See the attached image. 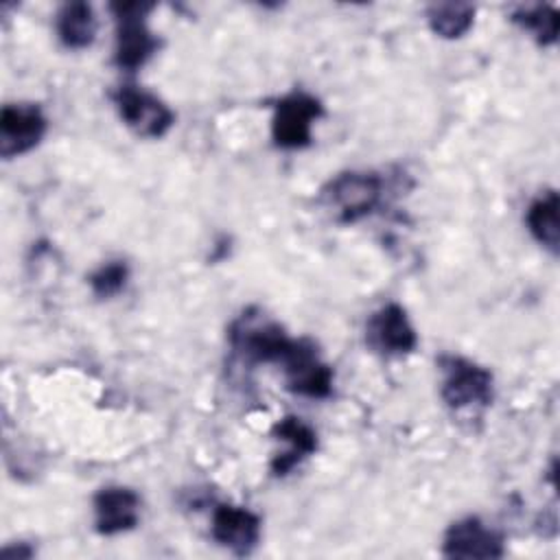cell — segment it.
Instances as JSON below:
<instances>
[{
  "instance_id": "4",
  "label": "cell",
  "mask_w": 560,
  "mask_h": 560,
  "mask_svg": "<svg viewBox=\"0 0 560 560\" xmlns=\"http://www.w3.org/2000/svg\"><path fill=\"white\" fill-rule=\"evenodd\" d=\"M324 114V105L308 92L295 90L276 103L271 138L280 149H302L311 144L313 122Z\"/></svg>"
},
{
  "instance_id": "7",
  "label": "cell",
  "mask_w": 560,
  "mask_h": 560,
  "mask_svg": "<svg viewBox=\"0 0 560 560\" xmlns=\"http://www.w3.org/2000/svg\"><path fill=\"white\" fill-rule=\"evenodd\" d=\"M287 387L308 398H326L332 392V368L324 363L311 339H295L282 361Z\"/></svg>"
},
{
  "instance_id": "12",
  "label": "cell",
  "mask_w": 560,
  "mask_h": 560,
  "mask_svg": "<svg viewBox=\"0 0 560 560\" xmlns=\"http://www.w3.org/2000/svg\"><path fill=\"white\" fill-rule=\"evenodd\" d=\"M94 529L103 536L129 532L140 521V497L125 486H107L94 494Z\"/></svg>"
},
{
  "instance_id": "16",
  "label": "cell",
  "mask_w": 560,
  "mask_h": 560,
  "mask_svg": "<svg viewBox=\"0 0 560 560\" xmlns=\"http://www.w3.org/2000/svg\"><path fill=\"white\" fill-rule=\"evenodd\" d=\"M475 20V7L468 2H435L427 7L431 31L444 39L462 37Z\"/></svg>"
},
{
  "instance_id": "14",
  "label": "cell",
  "mask_w": 560,
  "mask_h": 560,
  "mask_svg": "<svg viewBox=\"0 0 560 560\" xmlns=\"http://www.w3.org/2000/svg\"><path fill=\"white\" fill-rule=\"evenodd\" d=\"M55 31L59 42L66 48L81 50L88 48L98 31V22L94 15V9L88 2H66L57 11L55 18Z\"/></svg>"
},
{
  "instance_id": "10",
  "label": "cell",
  "mask_w": 560,
  "mask_h": 560,
  "mask_svg": "<svg viewBox=\"0 0 560 560\" xmlns=\"http://www.w3.org/2000/svg\"><path fill=\"white\" fill-rule=\"evenodd\" d=\"M442 553L446 558H501L505 553L503 536L477 516H466L448 525Z\"/></svg>"
},
{
  "instance_id": "17",
  "label": "cell",
  "mask_w": 560,
  "mask_h": 560,
  "mask_svg": "<svg viewBox=\"0 0 560 560\" xmlns=\"http://www.w3.org/2000/svg\"><path fill=\"white\" fill-rule=\"evenodd\" d=\"M514 24L529 31L540 46L558 42V9L551 4H525L516 7L510 15Z\"/></svg>"
},
{
  "instance_id": "13",
  "label": "cell",
  "mask_w": 560,
  "mask_h": 560,
  "mask_svg": "<svg viewBox=\"0 0 560 560\" xmlns=\"http://www.w3.org/2000/svg\"><path fill=\"white\" fill-rule=\"evenodd\" d=\"M273 438L282 440L289 444V451L278 455L271 462V472L282 477L287 475L293 466H298L304 457L317 451V433L300 418L287 416L273 424Z\"/></svg>"
},
{
  "instance_id": "8",
  "label": "cell",
  "mask_w": 560,
  "mask_h": 560,
  "mask_svg": "<svg viewBox=\"0 0 560 560\" xmlns=\"http://www.w3.org/2000/svg\"><path fill=\"white\" fill-rule=\"evenodd\" d=\"M365 339L372 350L387 357L409 354L418 346L416 328L411 326L407 311L396 302L383 304L370 315L365 324Z\"/></svg>"
},
{
  "instance_id": "6",
  "label": "cell",
  "mask_w": 560,
  "mask_h": 560,
  "mask_svg": "<svg viewBox=\"0 0 560 560\" xmlns=\"http://www.w3.org/2000/svg\"><path fill=\"white\" fill-rule=\"evenodd\" d=\"M112 101L125 125L142 138H162L175 122L171 107L138 85L116 88L112 92Z\"/></svg>"
},
{
  "instance_id": "2",
  "label": "cell",
  "mask_w": 560,
  "mask_h": 560,
  "mask_svg": "<svg viewBox=\"0 0 560 560\" xmlns=\"http://www.w3.org/2000/svg\"><path fill=\"white\" fill-rule=\"evenodd\" d=\"M381 195L383 179L372 171H343L322 188V201L341 223H354L372 214Z\"/></svg>"
},
{
  "instance_id": "9",
  "label": "cell",
  "mask_w": 560,
  "mask_h": 560,
  "mask_svg": "<svg viewBox=\"0 0 560 560\" xmlns=\"http://www.w3.org/2000/svg\"><path fill=\"white\" fill-rule=\"evenodd\" d=\"M48 129V120L37 105H4L0 112V155L15 158L35 149Z\"/></svg>"
},
{
  "instance_id": "18",
  "label": "cell",
  "mask_w": 560,
  "mask_h": 560,
  "mask_svg": "<svg viewBox=\"0 0 560 560\" xmlns=\"http://www.w3.org/2000/svg\"><path fill=\"white\" fill-rule=\"evenodd\" d=\"M88 280L96 298H114L125 289L129 280V265L125 260L103 262Z\"/></svg>"
},
{
  "instance_id": "15",
  "label": "cell",
  "mask_w": 560,
  "mask_h": 560,
  "mask_svg": "<svg viewBox=\"0 0 560 560\" xmlns=\"http://www.w3.org/2000/svg\"><path fill=\"white\" fill-rule=\"evenodd\" d=\"M558 210H560V199L556 190H547L540 197H536L525 214V223L529 234L545 247L549 249L553 256L558 254V245H560V219H558Z\"/></svg>"
},
{
  "instance_id": "1",
  "label": "cell",
  "mask_w": 560,
  "mask_h": 560,
  "mask_svg": "<svg viewBox=\"0 0 560 560\" xmlns=\"http://www.w3.org/2000/svg\"><path fill=\"white\" fill-rule=\"evenodd\" d=\"M116 20V44L114 63L133 72L142 68L151 55L160 48V39L147 24V15L153 9L151 2H112L109 4Z\"/></svg>"
},
{
  "instance_id": "3",
  "label": "cell",
  "mask_w": 560,
  "mask_h": 560,
  "mask_svg": "<svg viewBox=\"0 0 560 560\" xmlns=\"http://www.w3.org/2000/svg\"><path fill=\"white\" fill-rule=\"evenodd\" d=\"M440 368L444 372L440 394L451 409H466L472 405L486 407L492 402L494 378L490 370L455 354L440 357Z\"/></svg>"
},
{
  "instance_id": "5",
  "label": "cell",
  "mask_w": 560,
  "mask_h": 560,
  "mask_svg": "<svg viewBox=\"0 0 560 560\" xmlns=\"http://www.w3.org/2000/svg\"><path fill=\"white\" fill-rule=\"evenodd\" d=\"M230 343L249 363H282L295 339H291L276 322H260L252 315H243L230 326Z\"/></svg>"
},
{
  "instance_id": "11",
  "label": "cell",
  "mask_w": 560,
  "mask_h": 560,
  "mask_svg": "<svg viewBox=\"0 0 560 560\" xmlns=\"http://www.w3.org/2000/svg\"><path fill=\"white\" fill-rule=\"evenodd\" d=\"M212 538L234 551L236 556H247L256 549L260 540V518L247 508L219 503L212 512Z\"/></svg>"
}]
</instances>
